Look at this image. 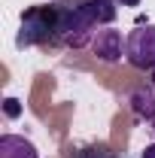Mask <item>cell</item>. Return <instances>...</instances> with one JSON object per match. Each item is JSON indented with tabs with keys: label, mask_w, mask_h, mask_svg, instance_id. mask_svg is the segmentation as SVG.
I'll list each match as a JSON object with an SVG mask.
<instances>
[{
	"label": "cell",
	"mask_w": 155,
	"mask_h": 158,
	"mask_svg": "<svg viewBox=\"0 0 155 158\" xmlns=\"http://www.w3.org/2000/svg\"><path fill=\"white\" fill-rule=\"evenodd\" d=\"M97 34L94 19L88 15L85 3H73V6H58V24H55V43L64 49H82L91 46Z\"/></svg>",
	"instance_id": "obj_1"
},
{
	"label": "cell",
	"mask_w": 155,
	"mask_h": 158,
	"mask_svg": "<svg viewBox=\"0 0 155 158\" xmlns=\"http://www.w3.org/2000/svg\"><path fill=\"white\" fill-rule=\"evenodd\" d=\"M0 158H40L37 146L21 134H3L0 137Z\"/></svg>",
	"instance_id": "obj_6"
},
{
	"label": "cell",
	"mask_w": 155,
	"mask_h": 158,
	"mask_svg": "<svg viewBox=\"0 0 155 158\" xmlns=\"http://www.w3.org/2000/svg\"><path fill=\"white\" fill-rule=\"evenodd\" d=\"M55 24H58V6H31L21 15L15 46L19 49H31V46L55 43Z\"/></svg>",
	"instance_id": "obj_2"
},
{
	"label": "cell",
	"mask_w": 155,
	"mask_h": 158,
	"mask_svg": "<svg viewBox=\"0 0 155 158\" xmlns=\"http://www.w3.org/2000/svg\"><path fill=\"white\" fill-rule=\"evenodd\" d=\"M149 85H152V88H155V67H152V70H149Z\"/></svg>",
	"instance_id": "obj_11"
},
{
	"label": "cell",
	"mask_w": 155,
	"mask_h": 158,
	"mask_svg": "<svg viewBox=\"0 0 155 158\" xmlns=\"http://www.w3.org/2000/svg\"><path fill=\"white\" fill-rule=\"evenodd\" d=\"M128 106L137 122H155V88L152 85H137L128 94Z\"/></svg>",
	"instance_id": "obj_5"
},
{
	"label": "cell",
	"mask_w": 155,
	"mask_h": 158,
	"mask_svg": "<svg viewBox=\"0 0 155 158\" xmlns=\"http://www.w3.org/2000/svg\"><path fill=\"white\" fill-rule=\"evenodd\" d=\"M119 3H122V6H137L140 0H119Z\"/></svg>",
	"instance_id": "obj_10"
},
{
	"label": "cell",
	"mask_w": 155,
	"mask_h": 158,
	"mask_svg": "<svg viewBox=\"0 0 155 158\" xmlns=\"http://www.w3.org/2000/svg\"><path fill=\"white\" fill-rule=\"evenodd\" d=\"M125 46H128V37H122V31H116V27H103L91 40V52L103 64H119L125 58Z\"/></svg>",
	"instance_id": "obj_4"
},
{
	"label": "cell",
	"mask_w": 155,
	"mask_h": 158,
	"mask_svg": "<svg viewBox=\"0 0 155 158\" xmlns=\"http://www.w3.org/2000/svg\"><path fill=\"white\" fill-rule=\"evenodd\" d=\"M3 110H6V116H9V118H19L21 116V106H19V100H15V98H6V100H3Z\"/></svg>",
	"instance_id": "obj_8"
},
{
	"label": "cell",
	"mask_w": 155,
	"mask_h": 158,
	"mask_svg": "<svg viewBox=\"0 0 155 158\" xmlns=\"http://www.w3.org/2000/svg\"><path fill=\"white\" fill-rule=\"evenodd\" d=\"M152 131H155V122H152Z\"/></svg>",
	"instance_id": "obj_12"
},
{
	"label": "cell",
	"mask_w": 155,
	"mask_h": 158,
	"mask_svg": "<svg viewBox=\"0 0 155 158\" xmlns=\"http://www.w3.org/2000/svg\"><path fill=\"white\" fill-rule=\"evenodd\" d=\"M125 58L137 70H152L155 67V24H137L128 34Z\"/></svg>",
	"instance_id": "obj_3"
},
{
	"label": "cell",
	"mask_w": 155,
	"mask_h": 158,
	"mask_svg": "<svg viewBox=\"0 0 155 158\" xmlns=\"http://www.w3.org/2000/svg\"><path fill=\"white\" fill-rule=\"evenodd\" d=\"M140 158H155V143H149V146L140 152Z\"/></svg>",
	"instance_id": "obj_9"
},
{
	"label": "cell",
	"mask_w": 155,
	"mask_h": 158,
	"mask_svg": "<svg viewBox=\"0 0 155 158\" xmlns=\"http://www.w3.org/2000/svg\"><path fill=\"white\" fill-rule=\"evenodd\" d=\"M85 3V9H88V15L94 19L97 27H110L119 15V0H82Z\"/></svg>",
	"instance_id": "obj_7"
}]
</instances>
